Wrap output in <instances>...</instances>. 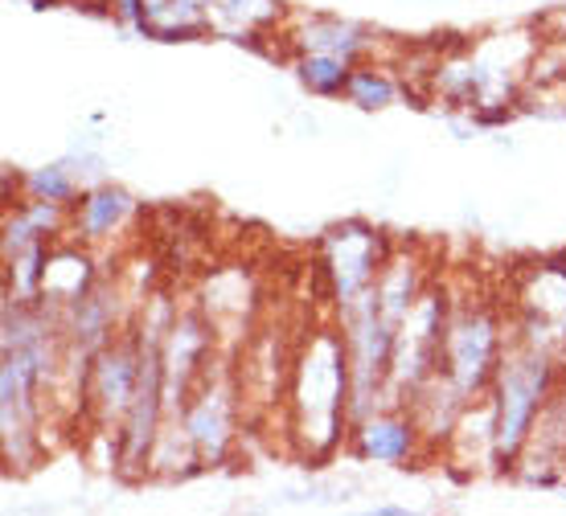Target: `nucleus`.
<instances>
[{
    "mask_svg": "<svg viewBox=\"0 0 566 516\" xmlns=\"http://www.w3.org/2000/svg\"><path fill=\"white\" fill-rule=\"evenodd\" d=\"M419 439H423V431H419L415 414L411 410H398V406L374 410V414H366L361 422H354V431H349V443H354V451L361 460L390 463V467L411 460V451Z\"/></svg>",
    "mask_w": 566,
    "mask_h": 516,
    "instance_id": "423d86ee",
    "label": "nucleus"
},
{
    "mask_svg": "<svg viewBox=\"0 0 566 516\" xmlns=\"http://www.w3.org/2000/svg\"><path fill=\"white\" fill-rule=\"evenodd\" d=\"M563 357L530 345L522 336H513L501 365L493 373V439H496V463H517L525 439L534 431V422L542 419L546 402L558 390V369Z\"/></svg>",
    "mask_w": 566,
    "mask_h": 516,
    "instance_id": "f03ea898",
    "label": "nucleus"
},
{
    "mask_svg": "<svg viewBox=\"0 0 566 516\" xmlns=\"http://www.w3.org/2000/svg\"><path fill=\"white\" fill-rule=\"evenodd\" d=\"M407 513V508H398V504H378V508H374V516H402Z\"/></svg>",
    "mask_w": 566,
    "mask_h": 516,
    "instance_id": "ddd939ff",
    "label": "nucleus"
},
{
    "mask_svg": "<svg viewBox=\"0 0 566 516\" xmlns=\"http://www.w3.org/2000/svg\"><path fill=\"white\" fill-rule=\"evenodd\" d=\"M501 352H505V336H501L496 312L472 304L448 320L443 349H439V373L448 377L468 402H476L493 386Z\"/></svg>",
    "mask_w": 566,
    "mask_h": 516,
    "instance_id": "7ed1b4c3",
    "label": "nucleus"
},
{
    "mask_svg": "<svg viewBox=\"0 0 566 516\" xmlns=\"http://www.w3.org/2000/svg\"><path fill=\"white\" fill-rule=\"evenodd\" d=\"M349 393H354V369H349L345 333L312 328L304 349L292 357V386H287L292 439L300 443L304 460H325L337 451V443H345L354 427Z\"/></svg>",
    "mask_w": 566,
    "mask_h": 516,
    "instance_id": "f257e3e1",
    "label": "nucleus"
},
{
    "mask_svg": "<svg viewBox=\"0 0 566 516\" xmlns=\"http://www.w3.org/2000/svg\"><path fill=\"white\" fill-rule=\"evenodd\" d=\"M349 71L354 62H345L337 54H300L296 62V78L308 86L312 95H345V83H349Z\"/></svg>",
    "mask_w": 566,
    "mask_h": 516,
    "instance_id": "9d476101",
    "label": "nucleus"
},
{
    "mask_svg": "<svg viewBox=\"0 0 566 516\" xmlns=\"http://www.w3.org/2000/svg\"><path fill=\"white\" fill-rule=\"evenodd\" d=\"M132 213H136V201L124 189H115L107 181L91 185L71 206V238H78V242H103V238H112L119 225L128 222Z\"/></svg>",
    "mask_w": 566,
    "mask_h": 516,
    "instance_id": "6e6552de",
    "label": "nucleus"
},
{
    "mask_svg": "<svg viewBox=\"0 0 566 516\" xmlns=\"http://www.w3.org/2000/svg\"><path fill=\"white\" fill-rule=\"evenodd\" d=\"M83 193V185L74 177L71 160H57V165L33 168L25 177V197H42V201H62V206H74Z\"/></svg>",
    "mask_w": 566,
    "mask_h": 516,
    "instance_id": "f8f14e48",
    "label": "nucleus"
},
{
    "mask_svg": "<svg viewBox=\"0 0 566 516\" xmlns=\"http://www.w3.org/2000/svg\"><path fill=\"white\" fill-rule=\"evenodd\" d=\"M140 386V336H112L95 361H91V381H86V406L103 422L128 419Z\"/></svg>",
    "mask_w": 566,
    "mask_h": 516,
    "instance_id": "39448f33",
    "label": "nucleus"
},
{
    "mask_svg": "<svg viewBox=\"0 0 566 516\" xmlns=\"http://www.w3.org/2000/svg\"><path fill=\"white\" fill-rule=\"evenodd\" d=\"M386 259H390V254H386V242L378 230L357 225V222L328 230L321 271H325L328 283H333L337 307L354 304L357 295H366L369 287L378 283V275H382Z\"/></svg>",
    "mask_w": 566,
    "mask_h": 516,
    "instance_id": "20e7f679",
    "label": "nucleus"
},
{
    "mask_svg": "<svg viewBox=\"0 0 566 516\" xmlns=\"http://www.w3.org/2000/svg\"><path fill=\"white\" fill-rule=\"evenodd\" d=\"M345 98L357 103L361 112H382L398 98V83L382 66H354L349 71V83H345Z\"/></svg>",
    "mask_w": 566,
    "mask_h": 516,
    "instance_id": "9b49d317",
    "label": "nucleus"
},
{
    "mask_svg": "<svg viewBox=\"0 0 566 516\" xmlns=\"http://www.w3.org/2000/svg\"><path fill=\"white\" fill-rule=\"evenodd\" d=\"M374 45V33L354 21H337V17H312L308 25L300 29V50L304 54H337L345 62H354Z\"/></svg>",
    "mask_w": 566,
    "mask_h": 516,
    "instance_id": "1a4fd4ad",
    "label": "nucleus"
},
{
    "mask_svg": "<svg viewBox=\"0 0 566 516\" xmlns=\"http://www.w3.org/2000/svg\"><path fill=\"white\" fill-rule=\"evenodd\" d=\"M99 283L95 275V263L91 254L78 246V238L62 242V246H50V259H45V275H42V304L66 312L71 304H78L91 287Z\"/></svg>",
    "mask_w": 566,
    "mask_h": 516,
    "instance_id": "0eeeda50",
    "label": "nucleus"
}]
</instances>
